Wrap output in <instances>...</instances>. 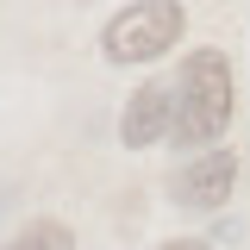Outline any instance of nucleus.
I'll list each match as a JSON object with an SVG mask.
<instances>
[{"instance_id": "f257e3e1", "label": "nucleus", "mask_w": 250, "mask_h": 250, "mask_svg": "<svg viewBox=\"0 0 250 250\" xmlns=\"http://www.w3.org/2000/svg\"><path fill=\"white\" fill-rule=\"evenodd\" d=\"M231 125V62L219 50H194L175 82V144H213Z\"/></svg>"}, {"instance_id": "f03ea898", "label": "nucleus", "mask_w": 250, "mask_h": 250, "mask_svg": "<svg viewBox=\"0 0 250 250\" xmlns=\"http://www.w3.org/2000/svg\"><path fill=\"white\" fill-rule=\"evenodd\" d=\"M182 25H188L182 0H138L100 31V50H106V62H156L163 50H175Z\"/></svg>"}, {"instance_id": "7ed1b4c3", "label": "nucleus", "mask_w": 250, "mask_h": 250, "mask_svg": "<svg viewBox=\"0 0 250 250\" xmlns=\"http://www.w3.org/2000/svg\"><path fill=\"white\" fill-rule=\"evenodd\" d=\"M169 131H175V88L169 82H144L119 113V144L125 150H144V144L169 138Z\"/></svg>"}, {"instance_id": "20e7f679", "label": "nucleus", "mask_w": 250, "mask_h": 250, "mask_svg": "<svg viewBox=\"0 0 250 250\" xmlns=\"http://www.w3.org/2000/svg\"><path fill=\"white\" fill-rule=\"evenodd\" d=\"M231 188H238V150H207L175 175V200L194 207V213H213V207L231 200Z\"/></svg>"}, {"instance_id": "39448f33", "label": "nucleus", "mask_w": 250, "mask_h": 250, "mask_svg": "<svg viewBox=\"0 0 250 250\" xmlns=\"http://www.w3.org/2000/svg\"><path fill=\"white\" fill-rule=\"evenodd\" d=\"M0 250H75V231L62 219H31L25 231H13Z\"/></svg>"}, {"instance_id": "423d86ee", "label": "nucleus", "mask_w": 250, "mask_h": 250, "mask_svg": "<svg viewBox=\"0 0 250 250\" xmlns=\"http://www.w3.org/2000/svg\"><path fill=\"white\" fill-rule=\"evenodd\" d=\"M163 250H207V244H200V238H169Z\"/></svg>"}]
</instances>
